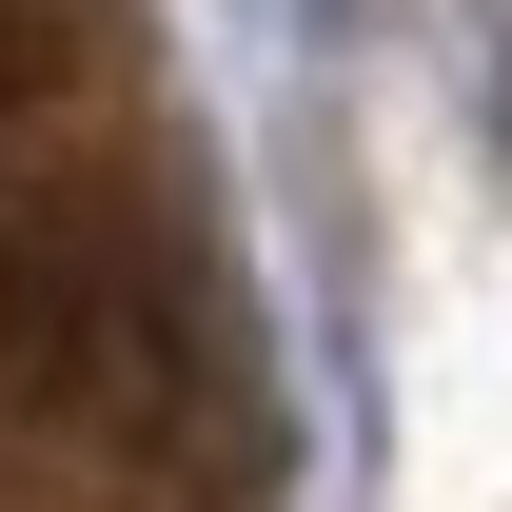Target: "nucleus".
Wrapping results in <instances>:
<instances>
[{"label":"nucleus","instance_id":"nucleus-1","mask_svg":"<svg viewBox=\"0 0 512 512\" xmlns=\"http://www.w3.org/2000/svg\"><path fill=\"white\" fill-rule=\"evenodd\" d=\"M0 512H276L256 335L138 0H0Z\"/></svg>","mask_w":512,"mask_h":512}]
</instances>
